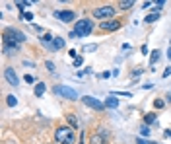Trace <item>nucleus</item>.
Instances as JSON below:
<instances>
[{"instance_id": "obj_1", "label": "nucleus", "mask_w": 171, "mask_h": 144, "mask_svg": "<svg viewBox=\"0 0 171 144\" xmlns=\"http://www.w3.org/2000/svg\"><path fill=\"white\" fill-rule=\"evenodd\" d=\"M55 138L58 144H74L76 142V131L68 125H62V127H56L55 131Z\"/></svg>"}, {"instance_id": "obj_2", "label": "nucleus", "mask_w": 171, "mask_h": 144, "mask_svg": "<svg viewBox=\"0 0 171 144\" xmlns=\"http://www.w3.org/2000/svg\"><path fill=\"white\" fill-rule=\"evenodd\" d=\"M93 31V21L90 18H82L76 21V25H74V31L70 33V37H86V35H90Z\"/></svg>"}, {"instance_id": "obj_3", "label": "nucleus", "mask_w": 171, "mask_h": 144, "mask_svg": "<svg viewBox=\"0 0 171 144\" xmlns=\"http://www.w3.org/2000/svg\"><path fill=\"white\" fill-rule=\"evenodd\" d=\"M115 12H117V8L113 4H103V6H97L92 12V16L101 20V21H107V20H115Z\"/></svg>"}, {"instance_id": "obj_4", "label": "nucleus", "mask_w": 171, "mask_h": 144, "mask_svg": "<svg viewBox=\"0 0 171 144\" xmlns=\"http://www.w3.org/2000/svg\"><path fill=\"white\" fill-rule=\"evenodd\" d=\"M2 39H8V41H14V43H20V45H21L27 37H25L24 31L16 29V27H6L4 33H2Z\"/></svg>"}, {"instance_id": "obj_5", "label": "nucleus", "mask_w": 171, "mask_h": 144, "mask_svg": "<svg viewBox=\"0 0 171 144\" xmlns=\"http://www.w3.org/2000/svg\"><path fill=\"white\" fill-rule=\"evenodd\" d=\"M121 25H123V20H107V21H101L99 24V31L103 33H109V31H117V29H121Z\"/></svg>"}, {"instance_id": "obj_6", "label": "nucleus", "mask_w": 171, "mask_h": 144, "mask_svg": "<svg viewBox=\"0 0 171 144\" xmlns=\"http://www.w3.org/2000/svg\"><path fill=\"white\" fill-rule=\"evenodd\" d=\"M107 142H109V131H105V128H99L90 138V144H107Z\"/></svg>"}, {"instance_id": "obj_7", "label": "nucleus", "mask_w": 171, "mask_h": 144, "mask_svg": "<svg viewBox=\"0 0 171 144\" xmlns=\"http://www.w3.org/2000/svg\"><path fill=\"white\" fill-rule=\"evenodd\" d=\"M55 18H58L61 21H64V24H70V21L76 20V12H72V10H56Z\"/></svg>"}, {"instance_id": "obj_8", "label": "nucleus", "mask_w": 171, "mask_h": 144, "mask_svg": "<svg viewBox=\"0 0 171 144\" xmlns=\"http://www.w3.org/2000/svg\"><path fill=\"white\" fill-rule=\"evenodd\" d=\"M20 43H14V41H8V39H2V51L4 55H14L20 51Z\"/></svg>"}, {"instance_id": "obj_9", "label": "nucleus", "mask_w": 171, "mask_h": 144, "mask_svg": "<svg viewBox=\"0 0 171 144\" xmlns=\"http://www.w3.org/2000/svg\"><path fill=\"white\" fill-rule=\"evenodd\" d=\"M82 101H84L88 107L95 109V111H103V107H105V103H101L99 99H95V97H92V96H84V97H82Z\"/></svg>"}, {"instance_id": "obj_10", "label": "nucleus", "mask_w": 171, "mask_h": 144, "mask_svg": "<svg viewBox=\"0 0 171 144\" xmlns=\"http://www.w3.org/2000/svg\"><path fill=\"white\" fill-rule=\"evenodd\" d=\"M55 93H58V96H62V97H68V99H76V92L72 88H68V86H56Z\"/></svg>"}, {"instance_id": "obj_11", "label": "nucleus", "mask_w": 171, "mask_h": 144, "mask_svg": "<svg viewBox=\"0 0 171 144\" xmlns=\"http://www.w3.org/2000/svg\"><path fill=\"white\" fill-rule=\"evenodd\" d=\"M4 78H6V82H8L10 86H18L20 84V78H18V74L14 72V68H4Z\"/></svg>"}, {"instance_id": "obj_12", "label": "nucleus", "mask_w": 171, "mask_h": 144, "mask_svg": "<svg viewBox=\"0 0 171 144\" xmlns=\"http://www.w3.org/2000/svg\"><path fill=\"white\" fill-rule=\"evenodd\" d=\"M66 123H68V127H72L74 131L80 127V121H78V115H74V113H66Z\"/></svg>"}, {"instance_id": "obj_13", "label": "nucleus", "mask_w": 171, "mask_h": 144, "mask_svg": "<svg viewBox=\"0 0 171 144\" xmlns=\"http://www.w3.org/2000/svg\"><path fill=\"white\" fill-rule=\"evenodd\" d=\"M45 90H47V86H45V84H43V82H37V84H35V90H33L35 97H43V93H45Z\"/></svg>"}, {"instance_id": "obj_14", "label": "nucleus", "mask_w": 171, "mask_h": 144, "mask_svg": "<svg viewBox=\"0 0 171 144\" xmlns=\"http://www.w3.org/2000/svg\"><path fill=\"white\" fill-rule=\"evenodd\" d=\"M53 41H55V37H53L49 31H45V35L41 37V43H43V45H47L49 49H53Z\"/></svg>"}, {"instance_id": "obj_15", "label": "nucleus", "mask_w": 171, "mask_h": 144, "mask_svg": "<svg viewBox=\"0 0 171 144\" xmlns=\"http://www.w3.org/2000/svg\"><path fill=\"white\" fill-rule=\"evenodd\" d=\"M117 6H119V10H130V8H134V0H121Z\"/></svg>"}, {"instance_id": "obj_16", "label": "nucleus", "mask_w": 171, "mask_h": 144, "mask_svg": "<svg viewBox=\"0 0 171 144\" xmlns=\"http://www.w3.org/2000/svg\"><path fill=\"white\" fill-rule=\"evenodd\" d=\"M155 117H158L155 113H146L144 115V125H155V123H158V119H155Z\"/></svg>"}, {"instance_id": "obj_17", "label": "nucleus", "mask_w": 171, "mask_h": 144, "mask_svg": "<svg viewBox=\"0 0 171 144\" xmlns=\"http://www.w3.org/2000/svg\"><path fill=\"white\" fill-rule=\"evenodd\" d=\"M105 105L111 107V109H117V107H119V99H117L115 96H109V97L105 99Z\"/></svg>"}, {"instance_id": "obj_18", "label": "nucleus", "mask_w": 171, "mask_h": 144, "mask_svg": "<svg viewBox=\"0 0 171 144\" xmlns=\"http://www.w3.org/2000/svg\"><path fill=\"white\" fill-rule=\"evenodd\" d=\"M64 47V39L62 37H55L53 41V51H58V49H62Z\"/></svg>"}, {"instance_id": "obj_19", "label": "nucleus", "mask_w": 171, "mask_h": 144, "mask_svg": "<svg viewBox=\"0 0 171 144\" xmlns=\"http://www.w3.org/2000/svg\"><path fill=\"white\" fill-rule=\"evenodd\" d=\"M160 55H161V53L158 51V49H154V53L150 55V64H152V66H154V64H155V62L160 61Z\"/></svg>"}, {"instance_id": "obj_20", "label": "nucleus", "mask_w": 171, "mask_h": 144, "mask_svg": "<svg viewBox=\"0 0 171 144\" xmlns=\"http://www.w3.org/2000/svg\"><path fill=\"white\" fill-rule=\"evenodd\" d=\"M154 107L155 109H163V107H165V99H161V97L154 99Z\"/></svg>"}, {"instance_id": "obj_21", "label": "nucleus", "mask_w": 171, "mask_h": 144, "mask_svg": "<svg viewBox=\"0 0 171 144\" xmlns=\"http://www.w3.org/2000/svg\"><path fill=\"white\" fill-rule=\"evenodd\" d=\"M6 103H8L10 107H16L18 105V97L16 96H8V97H6Z\"/></svg>"}, {"instance_id": "obj_22", "label": "nucleus", "mask_w": 171, "mask_h": 144, "mask_svg": "<svg viewBox=\"0 0 171 144\" xmlns=\"http://www.w3.org/2000/svg\"><path fill=\"white\" fill-rule=\"evenodd\" d=\"M140 134H142V138L150 136V127H148V125H142V127H140Z\"/></svg>"}, {"instance_id": "obj_23", "label": "nucleus", "mask_w": 171, "mask_h": 144, "mask_svg": "<svg viewBox=\"0 0 171 144\" xmlns=\"http://www.w3.org/2000/svg\"><path fill=\"white\" fill-rule=\"evenodd\" d=\"M158 18H160L158 14H150V16H146V18H144V21H146V24H152V21H155Z\"/></svg>"}, {"instance_id": "obj_24", "label": "nucleus", "mask_w": 171, "mask_h": 144, "mask_svg": "<svg viewBox=\"0 0 171 144\" xmlns=\"http://www.w3.org/2000/svg\"><path fill=\"white\" fill-rule=\"evenodd\" d=\"M136 144H158V142H152V140H146V138H142V136H136Z\"/></svg>"}, {"instance_id": "obj_25", "label": "nucleus", "mask_w": 171, "mask_h": 144, "mask_svg": "<svg viewBox=\"0 0 171 144\" xmlns=\"http://www.w3.org/2000/svg\"><path fill=\"white\" fill-rule=\"evenodd\" d=\"M16 6H18V8H20L21 12H24V10L27 8V6H31V2H16Z\"/></svg>"}, {"instance_id": "obj_26", "label": "nucleus", "mask_w": 171, "mask_h": 144, "mask_svg": "<svg viewBox=\"0 0 171 144\" xmlns=\"http://www.w3.org/2000/svg\"><path fill=\"white\" fill-rule=\"evenodd\" d=\"M21 18L27 20V21H31V20H33V14H31V12H24V14H21Z\"/></svg>"}, {"instance_id": "obj_27", "label": "nucleus", "mask_w": 171, "mask_h": 144, "mask_svg": "<svg viewBox=\"0 0 171 144\" xmlns=\"http://www.w3.org/2000/svg\"><path fill=\"white\" fill-rule=\"evenodd\" d=\"M24 80H25L27 84H33V82H35V78H33L31 74H25V78H24Z\"/></svg>"}, {"instance_id": "obj_28", "label": "nucleus", "mask_w": 171, "mask_h": 144, "mask_svg": "<svg viewBox=\"0 0 171 144\" xmlns=\"http://www.w3.org/2000/svg\"><path fill=\"white\" fill-rule=\"evenodd\" d=\"M45 66L49 68V72H55V64L51 62V61H47V62H45Z\"/></svg>"}, {"instance_id": "obj_29", "label": "nucleus", "mask_w": 171, "mask_h": 144, "mask_svg": "<svg viewBox=\"0 0 171 144\" xmlns=\"http://www.w3.org/2000/svg\"><path fill=\"white\" fill-rule=\"evenodd\" d=\"M82 62H84V59L78 56V59H74V66H82Z\"/></svg>"}, {"instance_id": "obj_30", "label": "nucleus", "mask_w": 171, "mask_h": 144, "mask_svg": "<svg viewBox=\"0 0 171 144\" xmlns=\"http://www.w3.org/2000/svg\"><path fill=\"white\" fill-rule=\"evenodd\" d=\"M95 49H97L95 45H86V47H84V51H88V53H90V51H95Z\"/></svg>"}, {"instance_id": "obj_31", "label": "nucleus", "mask_w": 171, "mask_h": 144, "mask_svg": "<svg viewBox=\"0 0 171 144\" xmlns=\"http://www.w3.org/2000/svg\"><path fill=\"white\" fill-rule=\"evenodd\" d=\"M171 76V68H165V72H163V78H169Z\"/></svg>"}, {"instance_id": "obj_32", "label": "nucleus", "mask_w": 171, "mask_h": 144, "mask_svg": "<svg viewBox=\"0 0 171 144\" xmlns=\"http://www.w3.org/2000/svg\"><path fill=\"white\" fill-rule=\"evenodd\" d=\"M84 136H86V134H84V131H82V133H80V142H78V144H84Z\"/></svg>"}, {"instance_id": "obj_33", "label": "nucleus", "mask_w": 171, "mask_h": 144, "mask_svg": "<svg viewBox=\"0 0 171 144\" xmlns=\"http://www.w3.org/2000/svg\"><path fill=\"white\" fill-rule=\"evenodd\" d=\"M163 134H165L167 138H171V131H165V133H163Z\"/></svg>"}, {"instance_id": "obj_34", "label": "nucleus", "mask_w": 171, "mask_h": 144, "mask_svg": "<svg viewBox=\"0 0 171 144\" xmlns=\"http://www.w3.org/2000/svg\"><path fill=\"white\" fill-rule=\"evenodd\" d=\"M167 56H169V61H171V49H169V51H167Z\"/></svg>"}]
</instances>
